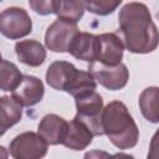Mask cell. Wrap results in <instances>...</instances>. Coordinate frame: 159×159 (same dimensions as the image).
I'll list each match as a JSON object with an SVG mask.
<instances>
[{
	"mask_svg": "<svg viewBox=\"0 0 159 159\" xmlns=\"http://www.w3.org/2000/svg\"><path fill=\"white\" fill-rule=\"evenodd\" d=\"M80 70H77L71 62L55 61L46 71V82L56 91L67 92Z\"/></svg>",
	"mask_w": 159,
	"mask_h": 159,
	"instance_id": "cell-9",
	"label": "cell"
},
{
	"mask_svg": "<svg viewBox=\"0 0 159 159\" xmlns=\"http://www.w3.org/2000/svg\"><path fill=\"white\" fill-rule=\"evenodd\" d=\"M119 31L124 47L132 53H149L158 46V27L143 2L125 4L118 15Z\"/></svg>",
	"mask_w": 159,
	"mask_h": 159,
	"instance_id": "cell-1",
	"label": "cell"
},
{
	"mask_svg": "<svg viewBox=\"0 0 159 159\" xmlns=\"http://www.w3.org/2000/svg\"><path fill=\"white\" fill-rule=\"evenodd\" d=\"M1 1H2V0H0V2H1Z\"/></svg>",
	"mask_w": 159,
	"mask_h": 159,
	"instance_id": "cell-23",
	"label": "cell"
},
{
	"mask_svg": "<svg viewBox=\"0 0 159 159\" xmlns=\"http://www.w3.org/2000/svg\"><path fill=\"white\" fill-rule=\"evenodd\" d=\"M101 125L113 145L120 150L132 149L139 139V129L127 106L120 101H112L103 107Z\"/></svg>",
	"mask_w": 159,
	"mask_h": 159,
	"instance_id": "cell-2",
	"label": "cell"
},
{
	"mask_svg": "<svg viewBox=\"0 0 159 159\" xmlns=\"http://www.w3.org/2000/svg\"><path fill=\"white\" fill-rule=\"evenodd\" d=\"M77 114L76 118L83 122L93 133V135H103L101 125V113L103 109V99L101 94L92 91L87 94L75 97Z\"/></svg>",
	"mask_w": 159,
	"mask_h": 159,
	"instance_id": "cell-3",
	"label": "cell"
},
{
	"mask_svg": "<svg viewBox=\"0 0 159 159\" xmlns=\"http://www.w3.org/2000/svg\"><path fill=\"white\" fill-rule=\"evenodd\" d=\"M45 93L43 83L40 78L35 76H22L20 84L12 91V97L22 106V107H31L37 104Z\"/></svg>",
	"mask_w": 159,
	"mask_h": 159,
	"instance_id": "cell-10",
	"label": "cell"
},
{
	"mask_svg": "<svg viewBox=\"0 0 159 159\" xmlns=\"http://www.w3.org/2000/svg\"><path fill=\"white\" fill-rule=\"evenodd\" d=\"M22 73L17 66L10 61H0V89L6 92H12L21 82Z\"/></svg>",
	"mask_w": 159,
	"mask_h": 159,
	"instance_id": "cell-18",
	"label": "cell"
},
{
	"mask_svg": "<svg viewBox=\"0 0 159 159\" xmlns=\"http://www.w3.org/2000/svg\"><path fill=\"white\" fill-rule=\"evenodd\" d=\"M93 137L94 135L91 129L75 117L71 122H68L67 133L62 144L72 150H83L92 143Z\"/></svg>",
	"mask_w": 159,
	"mask_h": 159,
	"instance_id": "cell-12",
	"label": "cell"
},
{
	"mask_svg": "<svg viewBox=\"0 0 159 159\" xmlns=\"http://www.w3.org/2000/svg\"><path fill=\"white\" fill-rule=\"evenodd\" d=\"M15 52L19 61L30 67H39L46 60V50L37 40H22L16 42Z\"/></svg>",
	"mask_w": 159,
	"mask_h": 159,
	"instance_id": "cell-13",
	"label": "cell"
},
{
	"mask_svg": "<svg viewBox=\"0 0 159 159\" xmlns=\"http://www.w3.org/2000/svg\"><path fill=\"white\" fill-rule=\"evenodd\" d=\"M48 144L35 132H24L16 135L10 145L9 154L15 159H40L46 155Z\"/></svg>",
	"mask_w": 159,
	"mask_h": 159,
	"instance_id": "cell-5",
	"label": "cell"
},
{
	"mask_svg": "<svg viewBox=\"0 0 159 159\" xmlns=\"http://www.w3.org/2000/svg\"><path fill=\"white\" fill-rule=\"evenodd\" d=\"M124 52V43L114 32H106L96 35V53L94 61L106 65L116 66L122 62Z\"/></svg>",
	"mask_w": 159,
	"mask_h": 159,
	"instance_id": "cell-8",
	"label": "cell"
},
{
	"mask_svg": "<svg viewBox=\"0 0 159 159\" xmlns=\"http://www.w3.org/2000/svg\"><path fill=\"white\" fill-rule=\"evenodd\" d=\"M68 128V122L57 114H46L39 123L37 133L50 145L62 144Z\"/></svg>",
	"mask_w": 159,
	"mask_h": 159,
	"instance_id": "cell-11",
	"label": "cell"
},
{
	"mask_svg": "<svg viewBox=\"0 0 159 159\" xmlns=\"http://www.w3.org/2000/svg\"><path fill=\"white\" fill-rule=\"evenodd\" d=\"M22 118V106L11 96L0 97V137Z\"/></svg>",
	"mask_w": 159,
	"mask_h": 159,
	"instance_id": "cell-15",
	"label": "cell"
},
{
	"mask_svg": "<svg viewBox=\"0 0 159 159\" xmlns=\"http://www.w3.org/2000/svg\"><path fill=\"white\" fill-rule=\"evenodd\" d=\"M1 60H2V58H1V53H0V61H1Z\"/></svg>",
	"mask_w": 159,
	"mask_h": 159,
	"instance_id": "cell-22",
	"label": "cell"
},
{
	"mask_svg": "<svg viewBox=\"0 0 159 159\" xmlns=\"http://www.w3.org/2000/svg\"><path fill=\"white\" fill-rule=\"evenodd\" d=\"M32 31V20L26 10L11 6L0 12V34L10 40L27 36Z\"/></svg>",
	"mask_w": 159,
	"mask_h": 159,
	"instance_id": "cell-4",
	"label": "cell"
},
{
	"mask_svg": "<svg viewBox=\"0 0 159 159\" xmlns=\"http://www.w3.org/2000/svg\"><path fill=\"white\" fill-rule=\"evenodd\" d=\"M53 14L60 19L78 22L84 14L82 0H53Z\"/></svg>",
	"mask_w": 159,
	"mask_h": 159,
	"instance_id": "cell-17",
	"label": "cell"
},
{
	"mask_svg": "<svg viewBox=\"0 0 159 159\" xmlns=\"http://www.w3.org/2000/svg\"><path fill=\"white\" fill-rule=\"evenodd\" d=\"M88 72L93 76L97 83L109 91H118L124 88L129 80V71L122 62L116 66H106L93 61L89 62Z\"/></svg>",
	"mask_w": 159,
	"mask_h": 159,
	"instance_id": "cell-6",
	"label": "cell"
},
{
	"mask_svg": "<svg viewBox=\"0 0 159 159\" xmlns=\"http://www.w3.org/2000/svg\"><path fill=\"white\" fill-rule=\"evenodd\" d=\"M29 5L36 14H53V0H29Z\"/></svg>",
	"mask_w": 159,
	"mask_h": 159,
	"instance_id": "cell-20",
	"label": "cell"
},
{
	"mask_svg": "<svg viewBox=\"0 0 159 159\" xmlns=\"http://www.w3.org/2000/svg\"><path fill=\"white\" fill-rule=\"evenodd\" d=\"M158 99H159V89L158 87H148L145 88L138 99L139 108L144 118L152 123H158Z\"/></svg>",
	"mask_w": 159,
	"mask_h": 159,
	"instance_id": "cell-16",
	"label": "cell"
},
{
	"mask_svg": "<svg viewBox=\"0 0 159 159\" xmlns=\"http://www.w3.org/2000/svg\"><path fill=\"white\" fill-rule=\"evenodd\" d=\"M84 9L89 12L99 16H106L112 14L122 2V0H82Z\"/></svg>",
	"mask_w": 159,
	"mask_h": 159,
	"instance_id": "cell-19",
	"label": "cell"
},
{
	"mask_svg": "<svg viewBox=\"0 0 159 159\" xmlns=\"http://www.w3.org/2000/svg\"><path fill=\"white\" fill-rule=\"evenodd\" d=\"M78 31L77 22L57 17L46 30L45 45L53 52H67L71 40Z\"/></svg>",
	"mask_w": 159,
	"mask_h": 159,
	"instance_id": "cell-7",
	"label": "cell"
},
{
	"mask_svg": "<svg viewBox=\"0 0 159 159\" xmlns=\"http://www.w3.org/2000/svg\"><path fill=\"white\" fill-rule=\"evenodd\" d=\"M67 52L77 60L93 62L96 57V35L78 31L71 40Z\"/></svg>",
	"mask_w": 159,
	"mask_h": 159,
	"instance_id": "cell-14",
	"label": "cell"
},
{
	"mask_svg": "<svg viewBox=\"0 0 159 159\" xmlns=\"http://www.w3.org/2000/svg\"><path fill=\"white\" fill-rule=\"evenodd\" d=\"M7 157H9V152L2 145H0V158H7Z\"/></svg>",
	"mask_w": 159,
	"mask_h": 159,
	"instance_id": "cell-21",
	"label": "cell"
}]
</instances>
